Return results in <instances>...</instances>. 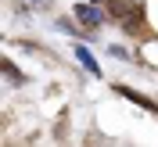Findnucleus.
<instances>
[{
	"label": "nucleus",
	"mask_w": 158,
	"mask_h": 147,
	"mask_svg": "<svg viewBox=\"0 0 158 147\" xmlns=\"http://www.w3.org/2000/svg\"><path fill=\"white\" fill-rule=\"evenodd\" d=\"M76 18L83 22V25H101V11L90 7V4H76Z\"/></svg>",
	"instance_id": "f257e3e1"
},
{
	"label": "nucleus",
	"mask_w": 158,
	"mask_h": 147,
	"mask_svg": "<svg viewBox=\"0 0 158 147\" xmlns=\"http://www.w3.org/2000/svg\"><path fill=\"white\" fill-rule=\"evenodd\" d=\"M118 93H122V97H129V100H133V104H140V108H148V111H158V108H155V104H151L148 97H140V93H133V90H126V86H118Z\"/></svg>",
	"instance_id": "f03ea898"
},
{
	"label": "nucleus",
	"mask_w": 158,
	"mask_h": 147,
	"mask_svg": "<svg viewBox=\"0 0 158 147\" xmlns=\"http://www.w3.org/2000/svg\"><path fill=\"white\" fill-rule=\"evenodd\" d=\"M76 58H79V61H83V65H86V68H90V72H94V76H97V72H101V68H97V61L90 58V50H86V47H83V43H79V47H76Z\"/></svg>",
	"instance_id": "7ed1b4c3"
}]
</instances>
